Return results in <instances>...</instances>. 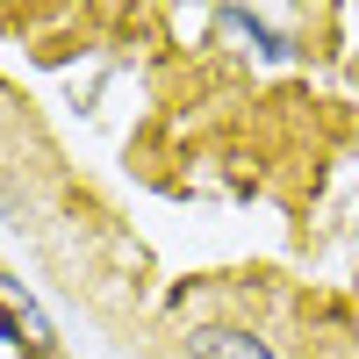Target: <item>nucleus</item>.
<instances>
[{"instance_id":"obj_1","label":"nucleus","mask_w":359,"mask_h":359,"mask_svg":"<svg viewBox=\"0 0 359 359\" xmlns=\"http://www.w3.org/2000/svg\"><path fill=\"white\" fill-rule=\"evenodd\" d=\"M187 359H280L259 331L245 323H194L187 331Z\"/></svg>"},{"instance_id":"obj_2","label":"nucleus","mask_w":359,"mask_h":359,"mask_svg":"<svg viewBox=\"0 0 359 359\" xmlns=\"http://www.w3.org/2000/svg\"><path fill=\"white\" fill-rule=\"evenodd\" d=\"M216 22H223V29H237L245 43H259V57H294V36H287V22H280V15H259V8H223Z\"/></svg>"},{"instance_id":"obj_3","label":"nucleus","mask_w":359,"mask_h":359,"mask_svg":"<svg viewBox=\"0 0 359 359\" xmlns=\"http://www.w3.org/2000/svg\"><path fill=\"white\" fill-rule=\"evenodd\" d=\"M0 294H8V309H15V338H22L29 352H50L57 338H50V323H43V309H36V294H29L22 280H0Z\"/></svg>"}]
</instances>
